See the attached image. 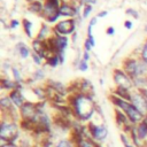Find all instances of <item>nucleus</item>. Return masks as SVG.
Wrapping results in <instances>:
<instances>
[{
    "mask_svg": "<svg viewBox=\"0 0 147 147\" xmlns=\"http://www.w3.org/2000/svg\"><path fill=\"white\" fill-rule=\"evenodd\" d=\"M113 80L115 84V87H122L132 91L134 88L133 85V79L122 69V68H116L113 71Z\"/></svg>",
    "mask_w": 147,
    "mask_h": 147,
    "instance_id": "7",
    "label": "nucleus"
},
{
    "mask_svg": "<svg viewBox=\"0 0 147 147\" xmlns=\"http://www.w3.org/2000/svg\"><path fill=\"white\" fill-rule=\"evenodd\" d=\"M77 68H78V70L82 71V72L87 71V69H88V63H87V61L80 59L79 62H78V64H77Z\"/></svg>",
    "mask_w": 147,
    "mask_h": 147,
    "instance_id": "28",
    "label": "nucleus"
},
{
    "mask_svg": "<svg viewBox=\"0 0 147 147\" xmlns=\"http://www.w3.org/2000/svg\"><path fill=\"white\" fill-rule=\"evenodd\" d=\"M46 64L51 68H56L59 64H61V60H60V56L57 54H49L46 60H45Z\"/></svg>",
    "mask_w": 147,
    "mask_h": 147,
    "instance_id": "20",
    "label": "nucleus"
},
{
    "mask_svg": "<svg viewBox=\"0 0 147 147\" xmlns=\"http://www.w3.org/2000/svg\"><path fill=\"white\" fill-rule=\"evenodd\" d=\"M92 10H93L92 6H90V5L84 6V7H83V18H87V17L90 16V14L92 13Z\"/></svg>",
    "mask_w": 147,
    "mask_h": 147,
    "instance_id": "31",
    "label": "nucleus"
},
{
    "mask_svg": "<svg viewBox=\"0 0 147 147\" xmlns=\"http://www.w3.org/2000/svg\"><path fill=\"white\" fill-rule=\"evenodd\" d=\"M8 95H9V98H10V100L13 101L14 106H15L17 109H20V108L26 102V100H25V98H24V95H23V93H22V90H18V88L13 90L11 92L8 93Z\"/></svg>",
    "mask_w": 147,
    "mask_h": 147,
    "instance_id": "14",
    "label": "nucleus"
},
{
    "mask_svg": "<svg viewBox=\"0 0 147 147\" xmlns=\"http://www.w3.org/2000/svg\"><path fill=\"white\" fill-rule=\"evenodd\" d=\"M114 118H115V122H116V125L118 127H121L122 130H124L126 126H129L131 123H130V119L129 117L126 116V114L118 109V108H115L114 109Z\"/></svg>",
    "mask_w": 147,
    "mask_h": 147,
    "instance_id": "12",
    "label": "nucleus"
},
{
    "mask_svg": "<svg viewBox=\"0 0 147 147\" xmlns=\"http://www.w3.org/2000/svg\"><path fill=\"white\" fill-rule=\"evenodd\" d=\"M109 100H110L111 103L115 106V108H118V109L123 110V111L126 114V116L129 117L131 124L137 125V124H139V123L142 122L145 115H144L140 110H138L130 101H126V100H124V99H121V98H118L117 95H115V94H113V93L110 94Z\"/></svg>",
    "mask_w": 147,
    "mask_h": 147,
    "instance_id": "2",
    "label": "nucleus"
},
{
    "mask_svg": "<svg viewBox=\"0 0 147 147\" xmlns=\"http://www.w3.org/2000/svg\"><path fill=\"white\" fill-rule=\"evenodd\" d=\"M11 75H13V78L16 83L18 84H23V78H22V74L18 68L16 67H11Z\"/></svg>",
    "mask_w": 147,
    "mask_h": 147,
    "instance_id": "25",
    "label": "nucleus"
},
{
    "mask_svg": "<svg viewBox=\"0 0 147 147\" xmlns=\"http://www.w3.org/2000/svg\"><path fill=\"white\" fill-rule=\"evenodd\" d=\"M42 79H45V71L42 69H37L32 75V80L33 82H40Z\"/></svg>",
    "mask_w": 147,
    "mask_h": 147,
    "instance_id": "27",
    "label": "nucleus"
},
{
    "mask_svg": "<svg viewBox=\"0 0 147 147\" xmlns=\"http://www.w3.org/2000/svg\"><path fill=\"white\" fill-rule=\"evenodd\" d=\"M95 2H96V0H80V3L84 5V6H87V5L92 6V5H94Z\"/></svg>",
    "mask_w": 147,
    "mask_h": 147,
    "instance_id": "37",
    "label": "nucleus"
},
{
    "mask_svg": "<svg viewBox=\"0 0 147 147\" xmlns=\"http://www.w3.org/2000/svg\"><path fill=\"white\" fill-rule=\"evenodd\" d=\"M15 1H16V0H15Z\"/></svg>",
    "mask_w": 147,
    "mask_h": 147,
    "instance_id": "47",
    "label": "nucleus"
},
{
    "mask_svg": "<svg viewBox=\"0 0 147 147\" xmlns=\"http://www.w3.org/2000/svg\"><path fill=\"white\" fill-rule=\"evenodd\" d=\"M0 85H1V88H2V90L8 91V92H11L13 90H16V88L23 90V84H18V83H16L15 80H11V79L5 78V77L1 78Z\"/></svg>",
    "mask_w": 147,
    "mask_h": 147,
    "instance_id": "15",
    "label": "nucleus"
},
{
    "mask_svg": "<svg viewBox=\"0 0 147 147\" xmlns=\"http://www.w3.org/2000/svg\"><path fill=\"white\" fill-rule=\"evenodd\" d=\"M140 57H141V60H142L145 63H147V39H146V41L144 42V45H142V47H141Z\"/></svg>",
    "mask_w": 147,
    "mask_h": 147,
    "instance_id": "29",
    "label": "nucleus"
},
{
    "mask_svg": "<svg viewBox=\"0 0 147 147\" xmlns=\"http://www.w3.org/2000/svg\"><path fill=\"white\" fill-rule=\"evenodd\" d=\"M131 93H132V91L126 90V88H122V87H115L113 91V94H115L118 98L124 99L126 101H131Z\"/></svg>",
    "mask_w": 147,
    "mask_h": 147,
    "instance_id": "17",
    "label": "nucleus"
},
{
    "mask_svg": "<svg viewBox=\"0 0 147 147\" xmlns=\"http://www.w3.org/2000/svg\"><path fill=\"white\" fill-rule=\"evenodd\" d=\"M87 131L91 139H93L98 144H102L108 137V129L105 124L95 123L94 121H90L87 123Z\"/></svg>",
    "mask_w": 147,
    "mask_h": 147,
    "instance_id": "6",
    "label": "nucleus"
},
{
    "mask_svg": "<svg viewBox=\"0 0 147 147\" xmlns=\"http://www.w3.org/2000/svg\"><path fill=\"white\" fill-rule=\"evenodd\" d=\"M20 139V124L10 118L2 117L0 123V140L3 142H16Z\"/></svg>",
    "mask_w": 147,
    "mask_h": 147,
    "instance_id": "3",
    "label": "nucleus"
},
{
    "mask_svg": "<svg viewBox=\"0 0 147 147\" xmlns=\"http://www.w3.org/2000/svg\"><path fill=\"white\" fill-rule=\"evenodd\" d=\"M18 25H20V21H18V20H11L10 23H9L10 29H15V28H17Z\"/></svg>",
    "mask_w": 147,
    "mask_h": 147,
    "instance_id": "36",
    "label": "nucleus"
},
{
    "mask_svg": "<svg viewBox=\"0 0 147 147\" xmlns=\"http://www.w3.org/2000/svg\"><path fill=\"white\" fill-rule=\"evenodd\" d=\"M98 142H95L93 139H91L90 137H86L82 142H79L76 147H96Z\"/></svg>",
    "mask_w": 147,
    "mask_h": 147,
    "instance_id": "24",
    "label": "nucleus"
},
{
    "mask_svg": "<svg viewBox=\"0 0 147 147\" xmlns=\"http://www.w3.org/2000/svg\"><path fill=\"white\" fill-rule=\"evenodd\" d=\"M93 48V46H92V44L86 39L85 41H84V51H87V52H90L91 49Z\"/></svg>",
    "mask_w": 147,
    "mask_h": 147,
    "instance_id": "35",
    "label": "nucleus"
},
{
    "mask_svg": "<svg viewBox=\"0 0 147 147\" xmlns=\"http://www.w3.org/2000/svg\"><path fill=\"white\" fill-rule=\"evenodd\" d=\"M106 33H107L108 36H113V34L115 33V29H114V26H109V28L107 29Z\"/></svg>",
    "mask_w": 147,
    "mask_h": 147,
    "instance_id": "40",
    "label": "nucleus"
},
{
    "mask_svg": "<svg viewBox=\"0 0 147 147\" xmlns=\"http://www.w3.org/2000/svg\"><path fill=\"white\" fill-rule=\"evenodd\" d=\"M53 34V29H51L47 24H42L41 25V28H40V30H39V32H38V34H37V38L36 39H38V40H42V41H46Z\"/></svg>",
    "mask_w": 147,
    "mask_h": 147,
    "instance_id": "16",
    "label": "nucleus"
},
{
    "mask_svg": "<svg viewBox=\"0 0 147 147\" xmlns=\"http://www.w3.org/2000/svg\"><path fill=\"white\" fill-rule=\"evenodd\" d=\"M87 40L92 44V46H93V47L95 46V41H94V37H93V34H92V36H87Z\"/></svg>",
    "mask_w": 147,
    "mask_h": 147,
    "instance_id": "42",
    "label": "nucleus"
},
{
    "mask_svg": "<svg viewBox=\"0 0 147 147\" xmlns=\"http://www.w3.org/2000/svg\"><path fill=\"white\" fill-rule=\"evenodd\" d=\"M108 15V11L107 10H102V11H99L98 13V15H96V17L99 18V17H106Z\"/></svg>",
    "mask_w": 147,
    "mask_h": 147,
    "instance_id": "41",
    "label": "nucleus"
},
{
    "mask_svg": "<svg viewBox=\"0 0 147 147\" xmlns=\"http://www.w3.org/2000/svg\"><path fill=\"white\" fill-rule=\"evenodd\" d=\"M122 69L132 78L147 76V63H145L141 57H126L122 63Z\"/></svg>",
    "mask_w": 147,
    "mask_h": 147,
    "instance_id": "4",
    "label": "nucleus"
},
{
    "mask_svg": "<svg viewBox=\"0 0 147 147\" xmlns=\"http://www.w3.org/2000/svg\"><path fill=\"white\" fill-rule=\"evenodd\" d=\"M37 1H40V0H26L28 5H29V3H33V2H37Z\"/></svg>",
    "mask_w": 147,
    "mask_h": 147,
    "instance_id": "44",
    "label": "nucleus"
},
{
    "mask_svg": "<svg viewBox=\"0 0 147 147\" xmlns=\"http://www.w3.org/2000/svg\"><path fill=\"white\" fill-rule=\"evenodd\" d=\"M96 147H105V146H103V145H101V144H98V146H96Z\"/></svg>",
    "mask_w": 147,
    "mask_h": 147,
    "instance_id": "45",
    "label": "nucleus"
},
{
    "mask_svg": "<svg viewBox=\"0 0 147 147\" xmlns=\"http://www.w3.org/2000/svg\"><path fill=\"white\" fill-rule=\"evenodd\" d=\"M132 22L130 21V20H126L125 22H124V26H125V29H127V30H130V29H132Z\"/></svg>",
    "mask_w": 147,
    "mask_h": 147,
    "instance_id": "39",
    "label": "nucleus"
},
{
    "mask_svg": "<svg viewBox=\"0 0 147 147\" xmlns=\"http://www.w3.org/2000/svg\"><path fill=\"white\" fill-rule=\"evenodd\" d=\"M138 110H140L144 115L147 114V99L142 91L140 90H132L131 93V101H130Z\"/></svg>",
    "mask_w": 147,
    "mask_h": 147,
    "instance_id": "10",
    "label": "nucleus"
},
{
    "mask_svg": "<svg viewBox=\"0 0 147 147\" xmlns=\"http://www.w3.org/2000/svg\"><path fill=\"white\" fill-rule=\"evenodd\" d=\"M125 14H126V15H130V16H132V17H134V18H138V17H139L138 11L134 10V9H132V8H127L126 11H125Z\"/></svg>",
    "mask_w": 147,
    "mask_h": 147,
    "instance_id": "33",
    "label": "nucleus"
},
{
    "mask_svg": "<svg viewBox=\"0 0 147 147\" xmlns=\"http://www.w3.org/2000/svg\"><path fill=\"white\" fill-rule=\"evenodd\" d=\"M28 9H29L30 13L41 15L42 14V9H44V2L37 1V2H33V3H29L28 5Z\"/></svg>",
    "mask_w": 147,
    "mask_h": 147,
    "instance_id": "19",
    "label": "nucleus"
},
{
    "mask_svg": "<svg viewBox=\"0 0 147 147\" xmlns=\"http://www.w3.org/2000/svg\"><path fill=\"white\" fill-rule=\"evenodd\" d=\"M61 0H44V9L41 16L48 23L55 22L60 17V7Z\"/></svg>",
    "mask_w": 147,
    "mask_h": 147,
    "instance_id": "5",
    "label": "nucleus"
},
{
    "mask_svg": "<svg viewBox=\"0 0 147 147\" xmlns=\"http://www.w3.org/2000/svg\"><path fill=\"white\" fill-rule=\"evenodd\" d=\"M31 57H32L33 62H34L37 65H40V64L42 63V61H44V59H42L41 56H39L38 54H36V53H33V52H32V54H31Z\"/></svg>",
    "mask_w": 147,
    "mask_h": 147,
    "instance_id": "32",
    "label": "nucleus"
},
{
    "mask_svg": "<svg viewBox=\"0 0 147 147\" xmlns=\"http://www.w3.org/2000/svg\"><path fill=\"white\" fill-rule=\"evenodd\" d=\"M75 28H76V21L75 18H68V20H62L60 22H57L54 28H53V32L55 34L59 36H68L75 32Z\"/></svg>",
    "mask_w": 147,
    "mask_h": 147,
    "instance_id": "9",
    "label": "nucleus"
},
{
    "mask_svg": "<svg viewBox=\"0 0 147 147\" xmlns=\"http://www.w3.org/2000/svg\"><path fill=\"white\" fill-rule=\"evenodd\" d=\"M39 108H38V103L37 102H32V101H26L20 109H18V114H20V119H25V121H33L36 119L37 115L39 114ZM36 124V123H34Z\"/></svg>",
    "mask_w": 147,
    "mask_h": 147,
    "instance_id": "8",
    "label": "nucleus"
},
{
    "mask_svg": "<svg viewBox=\"0 0 147 147\" xmlns=\"http://www.w3.org/2000/svg\"><path fill=\"white\" fill-rule=\"evenodd\" d=\"M78 14V7H76L74 3L63 1L60 7V16L68 17V18H75V16Z\"/></svg>",
    "mask_w": 147,
    "mask_h": 147,
    "instance_id": "11",
    "label": "nucleus"
},
{
    "mask_svg": "<svg viewBox=\"0 0 147 147\" xmlns=\"http://www.w3.org/2000/svg\"><path fill=\"white\" fill-rule=\"evenodd\" d=\"M16 48H17V51H18V54H20V56L22 57V59H28L29 56H30V48L24 44V42H18L17 45H16Z\"/></svg>",
    "mask_w": 147,
    "mask_h": 147,
    "instance_id": "21",
    "label": "nucleus"
},
{
    "mask_svg": "<svg viewBox=\"0 0 147 147\" xmlns=\"http://www.w3.org/2000/svg\"><path fill=\"white\" fill-rule=\"evenodd\" d=\"M136 132H137L139 139L142 142H146L147 141V126L142 122L136 125Z\"/></svg>",
    "mask_w": 147,
    "mask_h": 147,
    "instance_id": "18",
    "label": "nucleus"
},
{
    "mask_svg": "<svg viewBox=\"0 0 147 147\" xmlns=\"http://www.w3.org/2000/svg\"><path fill=\"white\" fill-rule=\"evenodd\" d=\"M22 24H23V29H24L25 34H26L29 38H32V23H31L29 20L23 18Z\"/></svg>",
    "mask_w": 147,
    "mask_h": 147,
    "instance_id": "23",
    "label": "nucleus"
},
{
    "mask_svg": "<svg viewBox=\"0 0 147 147\" xmlns=\"http://www.w3.org/2000/svg\"><path fill=\"white\" fill-rule=\"evenodd\" d=\"M68 103L72 109L74 116L77 121L84 123L90 122L94 116L96 106L92 95L84 93H72L68 95Z\"/></svg>",
    "mask_w": 147,
    "mask_h": 147,
    "instance_id": "1",
    "label": "nucleus"
},
{
    "mask_svg": "<svg viewBox=\"0 0 147 147\" xmlns=\"http://www.w3.org/2000/svg\"><path fill=\"white\" fill-rule=\"evenodd\" d=\"M32 51H33V53L41 56L44 60H46V57L49 55L46 41H42V40H38V39L32 40Z\"/></svg>",
    "mask_w": 147,
    "mask_h": 147,
    "instance_id": "13",
    "label": "nucleus"
},
{
    "mask_svg": "<svg viewBox=\"0 0 147 147\" xmlns=\"http://www.w3.org/2000/svg\"><path fill=\"white\" fill-rule=\"evenodd\" d=\"M142 123H144V124L147 126V114L145 115V117H144V119H142Z\"/></svg>",
    "mask_w": 147,
    "mask_h": 147,
    "instance_id": "43",
    "label": "nucleus"
},
{
    "mask_svg": "<svg viewBox=\"0 0 147 147\" xmlns=\"http://www.w3.org/2000/svg\"><path fill=\"white\" fill-rule=\"evenodd\" d=\"M0 147H20L17 142H3L0 145Z\"/></svg>",
    "mask_w": 147,
    "mask_h": 147,
    "instance_id": "34",
    "label": "nucleus"
},
{
    "mask_svg": "<svg viewBox=\"0 0 147 147\" xmlns=\"http://www.w3.org/2000/svg\"><path fill=\"white\" fill-rule=\"evenodd\" d=\"M96 23H98V17L95 16V17H93V18L90 21V23H88V25H87V36H92V28H93Z\"/></svg>",
    "mask_w": 147,
    "mask_h": 147,
    "instance_id": "30",
    "label": "nucleus"
},
{
    "mask_svg": "<svg viewBox=\"0 0 147 147\" xmlns=\"http://www.w3.org/2000/svg\"><path fill=\"white\" fill-rule=\"evenodd\" d=\"M145 31L147 32V24H146V26H145Z\"/></svg>",
    "mask_w": 147,
    "mask_h": 147,
    "instance_id": "46",
    "label": "nucleus"
},
{
    "mask_svg": "<svg viewBox=\"0 0 147 147\" xmlns=\"http://www.w3.org/2000/svg\"><path fill=\"white\" fill-rule=\"evenodd\" d=\"M119 139H121V142L123 144L124 147H136V146L131 142V139H130V137H129L126 133L122 132V133L119 134Z\"/></svg>",
    "mask_w": 147,
    "mask_h": 147,
    "instance_id": "26",
    "label": "nucleus"
},
{
    "mask_svg": "<svg viewBox=\"0 0 147 147\" xmlns=\"http://www.w3.org/2000/svg\"><path fill=\"white\" fill-rule=\"evenodd\" d=\"M90 57H91V56H90V52H87V51H84V52H83V56H82V59L88 62Z\"/></svg>",
    "mask_w": 147,
    "mask_h": 147,
    "instance_id": "38",
    "label": "nucleus"
},
{
    "mask_svg": "<svg viewBox=\"0 0 147 147\" xmlns=\"http://www.w3.org/2000/svg\"><path fill=\"white\" fill-rule=\"evenodd\" d=\"M54 147H76V145L68 137V138H63V139H60L59 141H56Z\"/></svg>",
    "mask_w": 147,
    "mask_h": 147,
    "instance_id": "22",
    "label": "nucleus"
}]
</instances>
